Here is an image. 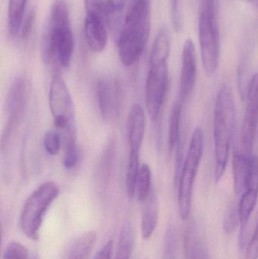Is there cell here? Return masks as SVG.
<instances>
[{
  "instance_id": "4dcf8cb0",
  "label": "cell",
  "mask_w": 258,
  "mask_h": 259,
  "mask_svg": "<svg viewBox=\"0 0 258 259\" xmlns=\"http://www.w3.org/2000/svg\"><path fill=\"white\" fill-rule=\"evenodd\" d=\"M245 259H258V225L251 241L247 246Z\"/></svg>"
},
{
  "instance_id": "f1b7e54d",
  "label": "cell",
  "mask_w": 258,
  "mask_h": 259,
  "mask_svg": "<svg viewBox=\"0 0 258 259\" xmlns=\"http://www.w3.org/2000/svg\"><path fill=\"white\" fill-rule=\"evenodd\" d=\"M36 13L33 9H31L24 17L22 25L21 27V37L24 41L27 40L30 38L33 27H34Z\"/></svg>"
},
{
  "instance_id": "484cf974",
  "label": "cell",
  "mask_w": 258,
  "mask_h": 259,
  "mask_svg": "<svg viewBox=\"0 0 258 259\" xmlns=\"http://www.w3.org/2000/svg\"><path fill=\"white\" fill-rule=\"evenodd\" d=\"M63 164L65 168L71 170L77 165L80 159V151L76 143H68L64 146Z\"/></svg>"
},
{
  "instance_id": "8992f818",
  "label": "cell",
  "mask_w": 258,
  "mask_h": 259,
  "mask_svg": "<svg viewBox=\"0 0 258 259\" xmlns=\"http://www.w3.org/2000/svg\"><path fill=\"white\" fill-rule=\"evenodd\" d=\"M59 193L60 190L56 182L46 181L29 196L20 216V227L26 237L34 241L38 240L44 216Z\"/></svg>"
},
{
  "instance_id": "ac0fdd59",
  "label": "cell",
  "mask_w": 258,
  "mask_h": 259,
  "mask_svg": "<svg viewBox=\"0 0 258 259\" xmlns=\"http://www.w3.org/2000/svg\"><path fill=\"white\" fill-rule=\"evenodd\" d=\"M252 156L242 152H235L233 158V175L234 190L236 194L243 193L246 186Z\"/></svg>"
},
{
  "instance_id": "6da1fadb",
  "label": "cell",
  "mask_w": 258,
  "mask_h": 259,
  "mask_svg": "<svg viewBox=\"0 0 258 259\" xmlns=\"http://www.w3.org/2000/svg\"><path fill=\"white\" fill-rule=\"evenodd\" d=\"M151 30V0H130L124 24L117 39L123 65L137 63L146 47Z\"/></svg>"
},
{
  "instance_id": "d4e9b609",
  "label": "cell",
  "mask_w": 258,
  "mask_h": 259,
  "mask_svg": "<svg viewBox=\"0 0 258 259\" xmlns=\"http://www.w3.org/2000/svg\"><path fill=\"white\" fill-rule=\"evenodd\" d=\"M43 145L48 155L56 156L60 152L62 140L60 134L56 130H50L44 135Z\"/></svg>"
},
{
  "instance_id": "8fae6325",
  "label": "cell",
  "mask_w": 258,
  "mask_h": 259,
  "mask_svg": "<svg viewBox=\"0 0 258 259\" xmlns=\"http://www.w3.org/2000/svg\"><path fill=\"white\" fill-rule=\"evenodd\" d=\"M96 97L101 117L110 120L116 118L120 112L121 92L119 83L115 79H99L96 85Z\"/></svg>"
},
{
  "instance_id": "277c9868",
  "label": "cell",
  "mask_w": 258,
  "mask_h": 259,
  "mask_svg": "<svg viewBox=\"0 0 258 259\" xmlns=\"http://www.w3.org/2000/svg\"><path fill=\"white\" fill-rule=\"evenodd\" d=\"M235 124V101L233 91L227 85L221 87L215 101L214 115L215 169L217 182L225 173L233 140Z\"/></svg>"
},
{
  "instance_id": "d6a6232c",
  "label": "cell",
  "mask_w": 258,
  "mask_h": 259,
  "mask_svg": "<svg viewBox=\"0 0 258 259\" xmlns=\"http://www.w3.org/2000/svg\"><path fill=\"white\" fill-rule=\"evenodd\" d=\"M244 1L247 2V3H251V2H254V0H244Z\"/></svg>"
},
{
  "instance_id": "4316f807",
  "label": "cell",
  "mask_w": 258,
  "mask_h": 259,
  "mask_svg": "<svg viewBox=\"0 0 258 259\" xmlns=\"http://www.w3.org/2000/svg\"><path fill=\"white\" fill-rule=\"evenodd\" d=\"M29 251L24 245L12 241L7 245L3 252V259H28Z\"/></svg>"
},
{
  "instance_id": "1f68e13d",
  "label": "cell",
  "mask_w": 258,
  "mask_h": 259,
  "mask_svg": "<svg viewBox=\"0 0 258 259\" xmlns=\"http://www.w3.org/2000/svg\"><path fill=\"white\" fill-rule=\"evenodd\" d=\"M114 242L109 240L94 256L93 259H112L113 255Z\"/></svg>"
},
{
  "instance_id": "603a6c76",
  "label": "cell",
  "mask_w": 258,
  "mask_h": 259,
  "mask_svg": "<svg viewBox=\"0 0 258 259\" xmlns=\"http://www.w3.org/2000/svg\"><path fill=\"white\" fill-rule=\"evenodd\" d=\"M151 170L148 164H141L140 170H139V177H138L137 183L136 187V195L138 202H145L148 196L151 194L153 190L151 185Z\"/></svg>"
},
{
  "instance_id": "5b68a950",
  "label": "cell",
  "mask_w": 258,
  "mask_h": 259,
  "mask_svg": "<svg viewBox=\"0 0 258 259\" xmlns=\"http://www.w3.org/2000/svg\"><path fill=\"white\" fill-rule=\"evenodd\" d=\"M198 35L203 68L207 76H212L218 70L221 56L218 0H200Z\"/></svg>"
},
{
  "instance_id": "5bb4252c",
  "label": "cell",
  "mask_w": 258,
  "mask_h": 259,
  "mask_svg": "<svg viewBox=\"0 0 258 259\" xmlns=\"http://www.w3.org/2000/svg\"><path fill=\"white\" fill-rule=\"evenodd\" d=\"M106 17L93 12H86L84 33L86 42L95 53L104 51L109 39Z\"/></svg>"
},
{
  "instance_id": "30bf717a",
  "label": "cell",
  "mask_w": 258,
  "mask_h": 259,
  "mask_svg": "<svg viewBox=\"0 0 258 259\" xmlns=\"http://www.w3.org/2000/svg\"><path fill=\"white\" fill-rule=\"evenodd\" d=\"M246 100V109L241 128V152L252 156L258 124V73L253 74L250 80Z\"/></svg>"
},
{
  "instance_id": "2e32d148",
  "label": "cell",
  "mask_w": 258,
  "mask_h": 259,
  "mask_svg": "<svg viewBox=\"0 0 258 259\" xmlns=\"http://www.w3.org/2000/svg\"><path fill=\"white\" fill-rule=\"evenodd\" d=\"M142 219H141V230L143 240H148L151 238L156 231L159 221V201L156 192L153 190L148 199L142 202Z\"/></svg>"
},
{
  "instance_id": "ffe728a7",
  "label": "cell",
  "mask_w": 258,
  "mask_h": 259,
  "mask_svg": "<svg viewBox=\"0 0 258 259\" xmlns=\"http://www.w3.org/2000/svg\"><path fill=\"white\" fill-rule=\"evenodd\" d=\"M96 240V233L89 231L77 237L71 245L68 259H87Z\"/></svg>"
},
{
  "instance_id": "9a60e30c",
  "label": "cell",
  "mask_w": 258,
  "mask_h": 259,
  "mask_svg": "<svg viewBox=\"0 0 258 259\" xmlns=\"http://www.w3.org/2000/svg\"><path fill=\"white\" fill-rule=\"evenodd\" d=\"M127 138L130 150H140L145 131V111L142 106H132L127 123Z\"/></svg>"
},
{
  "instance_id": "3957f363",
  "label": "cell",
  "mask_w": 258,
  "mask_h": 259,
  "mask_svg": "<svg viewBox=\"0 0 258 259\" xmlns=\"http://www.w3.org/2000/svg\"><path fill=\"white\" fill-rule=\"evenodd\" d=\"M170 52L169 36L166 30L162 29L158 33L151 49L149 71L145 84V106L152 120L159 118L168 92Z\"/></svg>"
},
{
  "instance_id": "83f0119b",
  "label": "cell",
  "mask_w": 258,
  "mask_h": 259,
  "mask_svg": "<svg viewBox=\"0 0 258 259\" xmlns=\"http://www.w3.org/2000/svg\"><path fill=\"white\" fill-rule=\"evenodd\" d=\"M182 2L183 0H171V18H172L173 26L177 32L181 31L183 29Z\"/></svg>"
},
{
  "instance_id": "52a82bcc",
  "label": "cell",
  "mask_w": 258,
  "mask_h": 259,
  "mask_svg": "<svg viewBox=\"0 0 258 259\" xmlns=\"http://www.w3.org/2000/svg\"><path fill=\"white\" fill-rule=\"evenodd\" d=\"M204 149V134L197 127L192 134L190 144L179 178L178 208L182 220L186 221L190 214L192 190Z\"/></svg>"
},
{
  "instance_id": "7a4b0ae2",
  "label": "cell",
  "mask_w": 258,
  "mask_h": 259,
  "mask_svg": "<svg viewBox=\"0 0 258 259\" xmlns=\"http://www.w3.org/2000/svg\"><path fill=\"white\" fill-rule=\"evenodd\" d=\"M42 49L44 60L53 69L71 65L74 40L65 0H55L51 5Z\"/></svg>"
},
{
  "instance_id": "f546056e",
  "label": "cell",
  "mask_w": 258,
  "mask_h": 259,
  "mask_svg": "<svg viewBox=\"0 0 258 259\" xmlns=\"http://www.w3.org/2000/svg\"><path fill=\"white\" fill-rule=\"evenodd\" d=\"M238 222H239V213L234 207L229 208L224 220V229L227 234H231L236 229Z\"/></svg>"
},
{
  "instance_id": "7c38bea8",
  "label": "cell",
  "mask_w": 258,
  "mask_h": 259,
  "mask_svg": "<svg viewBox=\"0 0 258 259\" xmlns=\"http://www.w3.org/2000/svg\"><path fill=\"white\" fill-rule=\"evenodd\" d=\"M258 198V162L251 164L249 175L247 180L245 190L241 196L238 213L240 223V243H242L245 231L249 222L250 217L255 208Z\"/></svg>"
},
{
  "instance_id": "ba28073f",
  "label": "cell",
  "mask_w": 258,
  "mask_h": 259,
  "mask_svg": "<svg viewBox=\"0 0 258 259\" xmlns=\"http://www.w3.org/2000/svg\"><path fill=\"white\" fill-rule=\"evenodd\" d=\"M48 102L55 127L62 140L77 137L75 108L72 96L59 74L53 76Z\"/></svg>"
},
{
  "instance_id": "e0dca14e",
  "label": "cell",
  "mask_w": 258,
  "mask_h": 259,
  "mask_svg": "<svg viewBox=\"0 0 258 259\" xmlns=\"http://www.w3.org/2000/svg\"><path fill=\"white\" fill-rule=\"evenodd\" d=\"M126 3L127 0H106V24L116 40L124 24Z\"/></svg>"
},
{
  "instance_id": "9c48e42d",
  "label": "cell",
  "mask_w": 258,
  "mask_h": 259,
  "mask_svg": "<svg viewBox=\"0 0 258 259\" xmlns=\"http://www.w3.org/2000/svg\"><path fill=\"white\" fill-rule=\"evenodd\" d=\"M30 98V84L24 77L14 80L6 98L7 121L1 137L2 152L7 149L12 136L22 121Z\"/></svg>"
},
{
  "instance_id": "d6986e66",
  "label": "cell",
  "mask_w": 258,
  "mask_h": 259,
  "mask_svg": "<svg viewBox=\"0 0 258 259\" xmlns=\"http://www.w3.org/2000/svg\"><path fill=\"white\" fill-rule=\"evenodd\" d=\"M27 0H9L8 9V29L9 34L15 39L21 31L24 21Z\"/></svg>"
},
{
  "instance_id": "cb8c5ba5",
  "label": "cell",
  "mask_w": 258,
  "mask_h": 259,
  "mask_svg": "<svg viewBox=\"0 0 258 259\" xmlns=\"http://www.w3.org/2000/svg\"><path fill=\"white\" fill-rule=\"evenodd\" d=\"M133 228L130 224L123 227L120 233L116 257L118 259H130L133 249Z\"/></svg>"
},
{
  "instance_id": "4fadbf2b",
  "label": "cell",
  "mask_w": 258,
  "mask_h": 259,
  "mask_svg": "<svg viewBox=\"0 0 258 259\" xmlns=\"http://www.w3.org/2000/svg\"><path fill=\"white\" fill-rule=\"evenodd\" d=\"M196 52L193 41L188 39L183 45L182 53V68L180 74V100L182 103L187 100L193 91L196 83Z\"/></svg>"
},
{
  "instance_id": "836d02e7",
  "label": "cell",
  "mask_w": 258,
  "mask_h": 259,
  "mask_svg": "<svg viewBox=\"0 0 258 259\" xmlns=\"http://www.w3.org/2000/svg\"><path fill=\"white\" fill-rule=\"evenodd\" d=\"M115 259H116V258H115Z\"/></svg>"
},
{
  "instance_id": "44dd1931",
  "label": "cell",
  "mask_w": 258,
  "mask_h": 259,
  "mask_svg": "<svg viewBox=\"0 0 258 259\" xmlns=\"http://www.w3.org/2000/svg\"><path fill=\"white\" fill-rule=\"evenodd\" d=\"M140 167L139 151L130 150L125 185L127 195L130 199L135 198V195H136V183H137Z\"/></svg>"
},
{
  "instance_id": "7402d4cb",
  "label": "cell",
  "mask_w": 258,
  "mask_h": 259,
  "mask_svg": "<svg viewBox=\"0 0 258 259\" xmlns=\"http://www.w3.org/2000/svg\"><path fill=\"white\" fill-rule=\"evenodd\" d=\"M182 105L180 100H177L171 108L169 116L168 145L171 150L178 146L180 140V121H181Z\"/></svg>"
}]
</instances>
